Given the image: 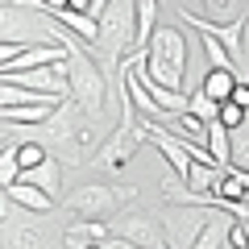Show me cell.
Wrapping results in <instances>:
<instances>
[{
    "label": "cell",
    "mask_w": 249,
    "mask_h": 249,
    "mask_svg": "<svg viewBox=\"0 0 249 249\" xmlns=\"http://www.w3.org/2000/svg\"><path fill=\"white\" fill-rule=\"evenodd\" d=\"M100 133H104V124H96L91 116H83L71 100H62L42 124L34 129H17V142H37L46 154H62V166L71 162V166H88V158L96 154L100 145Z\"/></svg>",
    "instance_id": "obj_1"
},
{
    "label": "cell",
    "mask_w": 249,
    "mask_h": 249,
    "mask_svg": "<svg viewBox=\"0 0 249 249\" xmlns=\"http://www.w3.org/2000/svg\"><path fill=\"white\" fill-rule=\"evenodd\" d=\"M67 100L83 116H91L96 124H108V121L121 116V96H116L112 79L96 67V58L83 46H75L67 54Z\"/></svg>",
    "instance_id": "obj_2"
},
{
    "label": "cell",
    "mask_w": 249,
    "mask_h": 249,
    "mask_svg": "<svg viewBox=\"0 0 249 249\" xmlns=\"http://www.w3.org/2000/svg\"><path fill=\"white\" fill-rule=\"evenodd\" d=\"M133 34H137V0H112L96 17V58L104 62L100 71L112 75L121 71V62L133 54Z\"/></svg>",
    "instance_id": "obj_3"
},
{
    "label": "cell",
    "mask_w": 249,
    "mask_h": 249,
    "mask_svg": "<svg viewBox=\"0 0 249 249\" xmlns=\"http://www.w3.org/2000/svg\"><path fill=\"white\" fill-rule=\"evenodd\" d=\"M145 145V133H142V116H137V108L124 100L121 91V116H116V124L108 129V137L96 145V154L88 158V166L104 170V175H121V170L133 166L137 150Z\"/></svg>",
    "instance_id": "obj_4"
},
{
    "label": "cell",
    "mask_w": 249,
    "mask_h": 249,
    "mask_svg": "<svg viewBox=\"0 0 249 249\" xmlns=\"http://www.w3.org/2000/svg\"><path fill=\"white\" fill-rule=\"evenodd\" d=\"M137 199L142 196H137L133 183H83V187H75V191H67L58 204L71 212V220H100V224H108L112 216H121L124 208H133Z\"/></svg>",
    "instance_id": "obj_5"
},
{
    "label": "cell",
    "mask_w": 249,
    "mask_h": 249,
    "mask_svg": "<svg viewBox=\"0 0 249 249\" xmlns=\"http://www.w3.org/2000/svg\"><path fill=\"white\" fill-rule=\"evenodd\" d=\"M142 54H145V75L154 83H162L166 91H183V75H187V34L183 29L158 25Z\"/></svg>",
    "instance_id": "obj_6"
},
{
    "label": "cell",
    "mask_w": 249,
    "mask_h": 249,
    "mask_svg": "<svg viewBox=\"0 0 249 249\" xmlns=\"http://www.w3.org/2000/svg\"><path fill=\"white\" fill-rule=\"evenodd\" d=\"M0 249H62V224L34 212H9V199L0 208Z\"/></svg>",
    "instance_id": "obj_7"
},
{
    "label": "cell",
    "mask_w": 249,
    "mask_h": 249,
    "mask_svg": "<svg viewBox=\"0 0 249 249\" xmlns=\"http://www.w3.org/2000/svg\"><path fill=\"white\" fill-rule=\"evenodd\" d=\"M212 208H196V204H166L162 208V237H166V249H191L199 241V232L212 224Z\"/></svg>",
    "instance_id": "obj_8"
},
{
    "label": "cell",
    "mask_w": 249,
    "mask_h": 249,
    "mask_svg": "<svg viewBox=\"0 0 249 249\" xmlns=\"http://www.w3.org/2000/svg\"><path fill=\"white\" fill-rule=\"evenodd\" d=\"M108 237L116 241H129V245H142V249H166V237H162V220L145 208H124L121 216L108 220Z\"/></svg>",
    "instance_id": "obj_9"
},
{
    "label": "cell",
    "mask_w": 249,
    "mask_h": 249,
    "mask_svg": "<svg viewBox=\"0 0 249 249\" xmlns=\"http://www.w3.org/2000/svg\"><path fill=\"white\" fill-rule=\"evenodd\" d=\"M178 21L183 25H191L196 34H208V37H216V42L229 50V58L237 62L241 58V42H245V17H237L232 25H212V21H204L199 13H191V9H178Z\"/></svg>",
    "instance_id": "obj_10"
},
{
    "label": "cell",
    "mask_w": 249,
    "mask_h": 249,
    "mask_svg": "<svg viewBox=\"0 0 249 249\" xmlns=\"http://www.w3.org/2000/svg\"><path fill=\"white\" fill-rule=\"evenodd\" d=\"M17 183H29V187H37L42 196H50L54 204H58V199H62V162L46 154V158L37 162V166L21 170V178H17Z\"/></svg>",
    "instance_id": "obj_11"
},
{
    "label": "cell",
    "mask_w": 249,
    "mask_h": 249,
    "mask_svg": "<svg viewBox=\"0 0 249 249\" xmlns=\"http://www.w3.org/2000/svg\"><path fill=\"white\" fill-rule=\"evenodd\" d=\"M104 241H108V224H100V220L62 224V249H88V245H104Z\"/></svg>",
    "instance_id": "obj_12"
},
{
    "label": "cell",
    "mask_w": 249,
    "mask_h": 249,
    "mask_svg": "<svg viewBox=\"0 0 249 249\" xmlns=\"http://www.w3.org/2000/svg\"><path fill=\"white\" fill-rule=\"evenodd\" d=\"M4 199H9V204H17L21 212H34V216H50L54 208H58L50 196H42V191H37V187H29V183L4 187Z\"/></svg>",
    "instance_id": "obj_13"
},
{
    "label": "cell",
    "mask_w": 249,
    "mask_h": 249,
    "mask_svg": "<svg viewBox=\"0 0 249 249\" xmlns=\"http://www.w3.org/2000/svg\"><path fill=\"white\" fill-rule=\"evenodd\" d=\"M232 88H237V71H208L204 83H199V91H204L212 104H229Z\"/></svg>",
    "instance_id": "obj_14"
},
{
    "label": "cell",
    "mask_w": 249,
    "mask_h": 249,
    "mask_svg": "<svg viewBox=\"0 0 249 249\" xmlns=\"http://www.w3.org/2000/svg\"><path fill=\"white\" fill-rule=\"evenodd\" d=\"M204 145H208V154H212L216 170H224V166L232 162V137H229V129H224L220 121H216V124H208V137H204Z\"/></svg>",
    "instance_id": "obj_15"
},
{
    "label": "cell",
    "mask_w": 249,
    "mask_h": 249,
    "mask_svg": "<svg viewBox=\"0 0 249 249\" xmlns=\"http://www.w3.org/2000/svg\"><path fill=\"white\" fill-rule=\"evenodd\" d=\"M229 224H232V216L216 212V216H212V224L199 232V241H196L191 249H229Z\"/></svg>",
    "instance_id": "obj_16"
},
{
    "label": "cell",
    "mask_w": 249,
    "mask_h": 249,
    "mask_svg": "<svg viewBox=\"0 0 249 249\" xmlns=\"http://www.w3.org/2000/svg\"><path fill=\"white\" fill-rule=\"evenodd\" d=\"M199 9H204V21H212V25H232L237 17H245L241 0H199Z\"/></svg>",
    "instance_id": "obj_17"
},
{
    "label": "cell",
    "mask_w": 249,
    "mask_h": 249,
    "mask_svg": "<svg viewBox=\"0 0 249 249\" xmlns=\"http://www.w3.org/2000/svg\"><path fill=\"white\" fill-rule=\"evenodd\" d=\"M187 112L196 116V121H204V124H216V116H220V104H212V100L204 96V91H191V96H187Z\"/></svg>",
    "instance_id": "obj_18"
},
{
    "label": "cell",
    "mask_w": 249,
    "mask_h": 249,
    "mask_svg": "<svg viewBox=\"0 0 249 249\" xmlns=\"http://www.w3.org/2000/svg\"><path fill=\"white\" fill-rule=\"evenodd\" d=\"M21 178V162H17V142H9L4 150H0V191L4 187H13Z\"/></svg>",
    "instance_id": "obj_19"
},
{
    "label": "cell",
    "mask_w": 249,
    "mask_h": 249,
    "mask_svg": "<svg viewBox=\"0 0 249 249\" xmlns=\"http://www.w3.org/2000/svg\"><path fill=\"white\" fill-rule=\"evenodd\" d=\"M229 137H232V162H229V166H241L249 175V121L241 124V129H232Z\"/></svg>",
    "instance_id": "obj_20"
},
{
    "label": "cell",
    "mask_w": 249,
    "mask_h": 249,
    "mask_svg": "<svg viewBox=\"0 0 249 249\" xmlns=\"http://www.w3.org/2000/svg\"><path fill=\"white\" fill-rule=\"evenodd\" d=\"M216 121H220L224 129H229V133H232V129H241V124L249 121V112H245V108H237V104H232V100H229V104H220V116H216Z\"/></svg>",
    "instance_id": "obj_21"
},
{
    "label": "cell",
    "mask_w": 249,
    "mask_h": 249,
    "mask_svg": "<svg viewBox=\"0 0 249 249\" xmlns=\"http://www.w3.org/2000/svg\"><path fill=\"white\" fill-rule=\"evenodd\" d=\"M46 158V150L37 142H17V162H21V170H29V166H37V162Z\"/></svg>",
    "instance_id": "obj_22"
},
{
    "label": "cell",
    "mask_w": 249,
    "mask_h": 249,
    "mask_svg": "<svg viewBox=\"0 0 249 249\" xmlns=\"http://www.w3.org/2000/svg\"><path fill=\"white\" fill-rule=\"evenodd\" d=\"M229 245L232 249H249V224L245 220H232L229 224Z\"/></svg>",
    "instance_id": "obj_23"
},
{
    "label": "cell",
    "mask_w": 249,
    "mask_h": 249,
    "mask_svg": "<svg viewBox=\"0 0 249 249\" xmlns=\"http://www.w3.org/2000/svg\"><path fill=\"white\" fill-rule=\"evenodd\" d=\"M232 104L249 112V83H245V79H237V88H232Z\"/></svg>",
    "instance_id": "obj_24"
},
{
    "label": "cell",
    "mask_w": 249,
    "mask_h": 249,
    "mask_svg": "<svg viewBox=\"0 0 249 249\" xmlns=\"http://www.w3.org/2000/svg\"><path fill=\"white\" fill-rule=\"evenodd\" d=\"M9 142H17V124H4V121H0V150H4Z\"/></svg>",
    "instance_id": "obj_25"
},
{
    "label": "cell",
    "mask_w": 249,
    "mask_h": 249,
    "mask_svg": "<svg viewBox=\"0 0 249 249\" xmlns=\"http://www.w3.org/2000/svg\"><path fill=\"white\" fill-rule=\"evenodd\" d=\"M104 249H142V245H129V241H116V237H108V241H104Z\"/></svg>",
    "instance_id": "obj_26"
},
{
    "label": "cell",
    "mask_w": 249,
    "mask_h": 249,
    "mask_svg": "<svg viewBox=\"0 0 249 249\" xmlns=\"http://www.w3.org/2000/svg\"><path fill=\"white\" fill-rule=\"evenodd\" d=\"M0 4H21V0H0Z\"/></svg>",
    "instance_id": "obj_27"
},
{
    "label": "cell",
    "mask_w": 249,
    "mask_h": 249,
    "mask_svg": "<svg viewBox=\"0 0 249 249\" xmlns=\"http://www.w3.org/2000/svg\"><path fill=\"white\" fill-rule=\"evenodd\" d=\"M0 208H4V191H0Z\"/></svg>",
    "instance_id": "obj_28"
},
{
    "label": "cell",
    "mask_w": 249,
    "mask_h": 249,
    "mask_svg": "<svg viewBox=\"0 0 249 249\" xmlns=\"http://www.w3.org/2000/svg\"><path fill=\"white\" fill-rule=\"evenodd\" d=\"M88 249H104V245H88Z\"/></svg>",
    "instance_id": "obj_29"
}]
</instances>
